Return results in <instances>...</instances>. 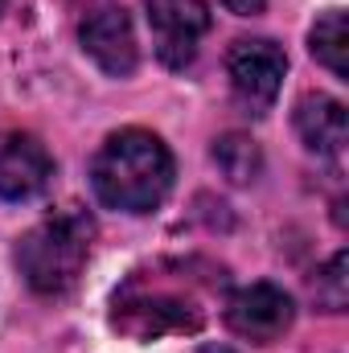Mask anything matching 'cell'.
Wrapping results in <instances>:
<instances>
[{"label":"cell","mask_w":349,"mask_h":353,"mask_svg":"<svg viewBox=\"0 0 349 353\" xmlns=\"http://www.w3.org/2000/svg\"><path fill=\"white\" fill-rule=\"evenodd\" d=\"M222 267L201 259H161L144 271H132L111 300V329L132 341L197 333L210 316V296L222 292Z\"/></svg>","instance_id":"cell-1"},{"label":"cell","mask_w":349,"mask_h":353,"mask_svg":"<svg viewBox=\"0 0 349 353\" xmlns=\"http://www.w3.org/2000/svg\"><path fill=\"white\" fill-rule=\"evenodd\" d=\"M94 197L123 214H148L157 210L173 189V152L161 136L144 128H123L103 140V148L90 161Z\"/></svg>","instance_id":"cell-2"},{"label":"cell","mask_w":349,"mask_h":353,"mask_svg":"<svg viewBox=\"0 0 349 353\" xmlns=\"http://www.w3.org/2000/svg\"><path fill=\"white\" fill-rule=\"evenodd\" d=\"M90 239H94V222L79 205L41 218L17 243V267L25 283L37 296H66L90 259Z\"/></svg>","instance_id":"cell-3"},{"label":"cell","mask_w":349,"mask_h":353,"mask_svg":"<svg viewBox=\"0 0 349 353\" xmlns=\"http://www.w3.org/2000/svg\"><path fill=\"white\" fill-rule=\"evenodd\" d=\"M226 74L247 115H267L288 74V54L271 37H243L226 54Z\"/></svg>","instance_id":"cell-4"},{"label":"cell","mask_w":349,"mask_h":353,"mask_svg":"<svg viewBox=\"0 0 349 353\" xmlns=\"http://www.w3.org/2000/svg\"><path fill=\"white\" fill-rule=\"evenodd\" d=\"M214 17L206 0H148V29L157 58L169 70H185L197 58L201 37L210 33Z\"/></svg>","instance_id":"cell-5"},{"label":"cell","mask_w":349,"mask_h":353,"mask_svg":"<svg viewBox=\"0 0 349 353\" xmlns=\"http://www.w3.org/2000/svg\"><path fill=\"white\" fill-rule=\"evenodd\" d=\"M296 321V304L283 288L275 283H251V288H239L230 300H226V325L235 337L251 341V345H271L279 341Z\"/></svg>","instance_id":"cell-6"},{"label":"cell","mask_w":349,"mask_h":353,"mask_svg":"<svg viewBox=\"0 0 349 353\" xmlns=\"http://www.w3.org/2000/svg\"><path fill=\"white\" fill-rule=\"evenodd\" d=\"M83 50L94 58V66L111 79H128L140 62V46H136V29H132V17L119 8V4H103L87 12L83 29Z\"/></svg>","instance_id":"cell-7"},{"label":"cell","mask_w":349,"mask_h":353,"mask_svg":"<svg viewBox=\"0 0 349 353\" xmlns=\"http://www.w3.org/2000/svg\"><path fill=\"white\" fill-rule=\"evenodd\" d=\"M54 176V157L29 132H0V197L33 201Z\"/></svg>","instance_id":"cell-8"},{"label":"cell","mask_w":349,"mask_h":353,"mask_svg":"<svg viewBox=\"0 0 349 353\" xmlns=\"http://www.w3.org/2000/svg\"><path fill=\"white\" fill-rule=\"evenodd\" d=\"M296 132L304 148L321 157H337L349 140V111L341 99L333 94H304L296 103Z\"/></svg>","instance_id":"cell-9"},{"label":"cell","mask_w":349,"mask_h":353,"mask_svg":"<svg viewBox=\"0 0 349 353\" xmlns=\"http://www.w3.org/2000/svg\"><path fill=\"white\" fill-rule=\"evenodd\" d=\"M308 50H312V58L325 66V70H333L337 79H349V33H346V8H329L317 25H312V33H308Z\"/></svg>","instance_id":"cell-10"},{"label":"cell","mask_w":349,"mask_h":353,"mask_svg":"<svg viewBox=\"0 0 349 353\" xmlns=\"http://www.w3.org/2000/svg\"><path fill=\"white\" fill-rule=\"evenodd\" d=\"M214 161H218V169L230 176L235 185L255 181L263 169V157H259V148H255V140L251 136H239V132H230V136H222L214 144Z\"/></svg>","instance_id":"cell-11"},{"label":"cell","mask_w":349,"mask_h":353,"mask_svg":"<svg viewBox=\"0 0 349 353\" xmlns=\"http://www.w3.org/2000/svg\"><path fill=\"white\" fill-rule=\"evenodd\" d=\"M346 251H337L329 263L317 271V279H312V300H317V308H325V312H346L349 304V275H346Z\"/></svg>","instance_id":"cell-12"},{"label":"cell","mask_w":349,"mask_h":353,"mask_svg":"<svg viewBox=\"0 0 349 353\" xmlns=\"http://www.w3.org/2000/svg\"><path fill=\"white\" fill-rule=\"evenodd\" d=\"M230 12H239V17H259L263 8H267V0H222Z\"/></svg>","instance_id":"cell-13"},{"label":"cell","mask_w":349,"mask_h":353,"mask_svg":"<svg viewBox=\"0 0 349 353\" xmlns=\"http://www.w3.org/2000/svg\"><path fill=\"white\" fill-rule=\"evenodd\" d=\"M8 4H12V0H0V12H4V8H8Z\"/></svg>","instance_id":"cell-14"}]
</instances>
